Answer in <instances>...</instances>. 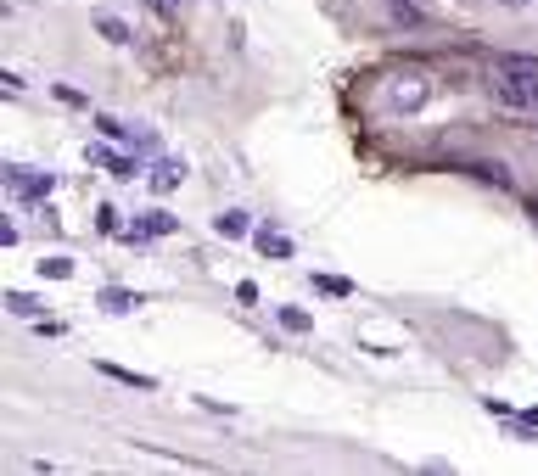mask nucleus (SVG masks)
<instances>
[{
  "mask_svg": "<svg viewBox=\"0 0 538 476\" xmlns=\"http://www.w3.org/2000/svg\"><path fill=\"white\" fill-rule=\"evenodd\" d=\"M488 96L510 112H533L538 107V56H494Z\"/></svg>",
  "mask_w": 538,
  "mask_h": 476,
  "instance_id": "nucleus-1",
  "label": "nucleus"
},
{
  "mask_svg": "<svg viewBox=\"0 0 538 476\" xmlns=\"http://www.w3.org/2000/svg\"><path fill=\"white\" fill-rule=\"evenodd\" d=\"M6 180L23 202H45V196L57 191V174H29V168H6Z\"/></svg>",
  "mask_w": 538,
  "mask_h": 476,
  "instance_id": "nucleus-2",
  "label": "nucleus"
},
{
  "mask_svg": "<svg viewBox=\"0 0 538 476\" xmlns=\"http://www.w3.org/2000/svg\"><path fill=\"white\" fill-rule=\"evenodd\" d=\"M387 101H393L398 112H415L426 101V79L421 73H404V79H393V90H387Z\"/></svg>",
  "mask_w": 538,
  "mask_h": 476,
  "instance_id": "nucleus-3",
  "label": "nucleus"
},
{
  "mask_svg": "<svg viewBox=\"0 0 538 476\" xmlns=\"http://www.w3.org/2000/svg\"><path fill=\"white\" fill-rule=\"evenodd\" d=\"M471 174H477L482 185H510V168L505 163H488V157H477V163H466Z\"/></svg>",
  "mask_w": 538,
  "mask_h": 476,
  "instance_id": "nucleus-4",
  "label": "nucleus"
},
{
  "mask_svg": "<svg viewBox=\"0 0 538 476\" xmlns=\"http://www.w3.org/2000/svg\"><path fill=\"white\" fill-rule=\"evenodd\" d=\"M253 247L264 252V258H292V241H286V236H269V230H258Z\"/></svg>",
  "mask_w": 538,
  "mask_h": 476,
  "instance_id": "nucleus-5",
  "label": "nucleus"
},
{
  "mask_svg": "<svg viewBox=\"0 0 538 476\" xmlns=\"http://www.w3.org/2000/svg\"><path fill=\"white\" fill-rule=\"evenodd\" d=\"M213 230H219V236H225V241L247 236V213H236V208H230V213H219V219H213Z\"/></svg>",
  "mask_w": 538,
  "mask_h": 476,
  "instance_id": "nucleus-6",
  "label": "nucleus"
},
{
  "mask_svg": "<svg viewBox=\"0 0 538 476\" xmlns=\"http://www.w3.org/2000/svg\"><path fill=\"white\" fill-rule=\"evenodd\" d=\"M96 28H101V40H113V45H129V40H135L124 17H96Z\"/></svg>",
  "mask_w": 538,
  "mask_h": 476,
  "instance_id": "nucleus-7",
  "label": "nucleus"
},
{
  "mask_svg": "<svg viewBox=\"0 0 538 476\" xmlns=\"http://www.w3.org/2000/svg\"><path fill=\"white\" fill-rule=\"evenodd\" d=\"M6 308H12L17 320H34V314H40V297H29V292H6Z\"/></svg>",
  "mask_w": 538,
  "mask_h": 476,
  "instance_id": "nucleus-8",
  "label": "nucleus"
},
{
  "mask_svg": "<svg viewBox=\"0 0 538 476\" xmlns=\"http://www.w3.org/2000/svg\"><path fill=\"white\" fill-rule=\"evenodd\" d=\"M314 292H326V297H354V280H342V275H314Z\"/></svg>",
  "mask_w": 538,
  "mask_h": 476,
  "instance_id": "nucleus-9",
  "label": "nucleus"
},
{
  "mask_svg": "<svg viewBox=\"0 0 538 476\" xmlns=\"http://www.w3.org/2000/svg\"><path fill=\"white\" fill-rule=\"evenodd\" d=\"M101 376H113V381H124V387H141V392H152V387H157L152 376H135V370H118V364H101Z\"/></svg>",
  "mask_w": 538,
  "mask_h": 476,
  "instance_id": "nucleus-10",
  "label": "nucleus"
},
{
  "mask_svg": "<svg viewBox=\"0 0 538 476\" xmlns=\"http://www.w3.org/2000/svg\"><path fill=\"white\" fill-rule=\"evenodd\" d=\"M180 180H185V163H157V174H152L157 191H174Z\"/></svg>",
  "mask_w": 538,
  "mask_h": 476,
  "instance_id": "nucleus-11",
  "label": "nucleus"
},
{
  "mask_svg": "<svg viewBox=\"0 0 538 476\" xmlns=\"http://www.w3.org/2000/svg\"><path fill=\"white\" fill-rule=\"evenodd\" d=\"M101 303L113 308V314H129V308L141 303V297H135V292H124V286H107V292H101Z\"/></svg>",
  "mask_w": 538,
  "mask_h": 476,
  "instance_id": "nucleus-12",
  "label": "nucleus"
},
{
  "mask_svg": "<svg viewBox=\"0 0 538 476\" xmlns=\"http://www.w3.org/2000/svg\"><path fill=\"white\" fill-rule=\"evenodd\" d=\"M96 157H101L107 168H113L118 180H135V174H141V163H135V157H113V152H96Z\"/></svg>",
  "mask_w": 538,
  "mask_h": 476,
  "instance_id": "nucleus-13",
  "label": "nucleus"
},
{
  "mask_svg": "<svg viewBox=\"0 0 538 476\" xmlns=\"http://www.w3.org/2000/svg\"><path fill=\"white\" fill-rule=\"evenodd\" d=\"M275 314H281V325H286V331H314V320H309V314H303V308H275Z\"/></svg>",
  "mask_w": 538,
  "mask_h": 476,
  "instance_id": "nucleus-14",
  "label": "nucleus"
},
{
  "mask_svg": "<svg viewBox=\"0 0 538 476\" xmlns=\"http://www.w3.org/2000/svg\"><path fill=\"white\" fill-rule=\"evenodd\" d=\"M40 275H45V280H68V275H73V258H45Z\"/></svg>",
  "mask_w": 538,
  "mask_h": 476,
  "instance_id": "nucleus-15",
  "label": "nucleus"
},
{
  "mask_svg": "<svg viewBox=\"0 0 538 476\" xmlns=\"http://www.w3.org/2000/svg\"><path fill=\"white\" fill-rule=\"evenodd\" d=\"M96 129H101L107 140H124V135H129V129H124V124H113V118H96Z\"/></svg>",
  "mask_w": 538,
  "mask_h": 476,
  "instance_id": "nucleus-16",
  "label": "nucleus"
},
{
  "mask_svg": "<svg viewBox=\"0 0 538 476\" xmlns=\"http://www.w3.org/2000/svg\"><path fill=\"white\" fill-rule=\"evenodd\" d=\"M527 213H533V224H538V196H527Z\"/></svg>",
  "mask_w": 538,
  "mask_h": 476,
  "instance_id": "nucleus-17",
  "label": "nucleus"
},
{
  "mask_svg": "<svg viewBox=\"0 0 538 476\" xmlns=\"http://www.w3.org/2000/svg\"><path fill=\"white\" fill-rule=\"evenodd\" d=\"M499 6H527V0H499Z\"/></svg>",
  "mask_w": 538,
  "mask_h": 476,
  "instance_id": "nucleus-18",
  "label": "nucleus"
}]
</instances>
